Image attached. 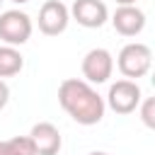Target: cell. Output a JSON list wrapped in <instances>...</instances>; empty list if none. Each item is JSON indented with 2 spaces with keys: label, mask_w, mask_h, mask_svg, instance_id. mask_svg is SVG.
Returning <instances> with one entry per match:
<instances>
[{
  "label": "cell",
  "mask_w": 155,
  "mask_h": 155,
  "mask_svg": "<svg viewBox=\"0 0 155 155\" xmlns=\"http://www.w3.org/2000/svg\"><path fill=\"white\" fill-rule=\"evenodd\" d=\"M58 104L80 126L99 124L104 116V109H107V104L97 94V90L90 82L78 80V78H65L58 85Z\"/></svg>",
  "instance_id": "6da1fadb"
},
{
  "label": "cell",
  "mask_w": 155,
  "mask_h": 155,
  "mask_svg": "<svg viewBox=\"0 0 155 155\" xmlns=\"http://www.w3.org/2000/svg\"><path fill=\"white\" fill-rule=\"evenodd\" d=\"M116 65H119V70H121V75L126 80H138V78L150 73V68H153V51H150V46H145L140 41L126 44L119 51Z\"/></svg>",
  "instance_id": "7a4b0ae2"
},
{
  "label": "cell",
  "mask_w": 155,
  "mask_h": 155,
  "mask_svg": "<svg viewBox=\"0 0 155 155\" xmlns=\"http://www.w3.org/2000/svg\"><path fill=\"white\" fill-rule=\"evenodd\" d=\"M31 19L27 12L22 10H5L0 12V41H5V46H22L29 41L31 36Z\"/></svg>",
  "instance_id": "3957f363"
},
{
  "label": "cell",
  "mask_w": 155,
  "mask_h": 155,
  "mask_svg": "<svg viewBox=\"0 0 155 155\" xmlns=\"http://www.w3.org/2000/svg\"><path fill=\"white\" fill-rule=\"evenodd\" d=\"M140 99H143V92H140L138 82L124 78V80H116L114 85H109L104 104H109V109L116 111V114H131V111L138 109Z\"/></svg>",
  "instance_id": "277c9868"
},
{
  "label": "cell",
  "mask_w": 155,
  "mask_h": 155,
  "mask_svg": "<svg viewBox=\"0 0 155 155\" xmlns=\"http://www.w3.org/2000/svg\"><path fill=\"white\" fill-rule=\"evenodd\" d=\"M82 78L90 85H102L114 73V58L107 48H90L82 58Z\"/></svg>",
  "instance_id": "5b68a950"
},
{
  "label": "cell",
  "mask_w": 155,
  "mask_h": 155,
  "mask_svg": "<svg viewBox=\"0 0 155 155\" xmlns=\"http://www.w3.org/2000/svg\"><path fill=\"white\" fill-rule=\"evenodd\" d=\"M70 12L61 0H46L39 10V31L46 36H58L68 29Z\"/></svg>",
  "instance_id": "8992f818"
},
{
  "label": "cell",
  "mask_w": 155,
  "mask_h": 155,
  "mask_svg": "<svg viewBox=\"0 0 155 155\" xmlns=\"http://www.w3.org/2000/svg\"><path fill=\"white\" fill-rule=\"evenodd\" d=\"M70 15L85 29H99L109 19V10L102 0H75L70 7Z\"/></svg>",
  "instance_id": "52a82bcc"
},
{
  "label": "cell",
  "mask_w": 155,
  "mask_h": 155,
  "mask_svg": "<svg viewBox=\"0 0 155 155\" xmlns=\"http://www.w3.org/2000/svg\"><path fill=\"white\" fill-rule=\"evenodd\" d=\"M29 138L34 143V150L36 155H58L61 145H63V138H61V131L51 124V121H39L31 126L29 131Z\"/></svg>",
  "instance_id": "ba28073f"
},
{
  "label": "cell",
  "mask_w": 155,
  "mask_h": 155,
  "mask_svg": "<svg viewBox=\"0 0 155 155\" xmlns=\"http://www.w3.org/2000/svg\"><path fill=\"white\" fill-rule=\"evenodd\" d=\"M111 24L121 36H136L145 27V12L136 5H121V7H116Z\"/></svg>",
  "instance_id": "9c48e42d"
},
{
  "label": "cell",
  "mask_w": 155,
  "mask_h": 155,
  "mask_svg": "<svg viewBox=\"0 0 155 155\" xmlns=\"http://www.w3.org/2000/svg\"><path fill=\"white\" fill-rule=\"evenodd\" d=\"M24 68V56L15 48V46H0V80L2 78H12Z\"/></svg>",
  "instance_id": "30bf717a"
},
{
  "label": "cell",
  "mask_w": 155,
  "mask_h": 155,
  "mask_svg": "<svg viewBox=\"0 0 155 155\" xmlns=\"http://www.w3.org/2000/svg\"><path fill=\"white\" fill-rule=\"evenodd\" d=\"M0 155H36V150L29 136H15L0 140Z\"/></svg>",
  "instance_id": "8fae6325"
},
{
  "label": "cell",
  "mask_w": 155,
  "mask_h": 155,
  "mask_svg": "<svg viewBox=\"0 0 155 155\" xmlns=\"http://www.w3.org/2000/svg\"><path fill=\"white\" fill-rule=\"evenodd\" d=\"M140 119L148 128H155V116H153V109H155V99L148 97V99H140Z\"/></svg>",
  "instance_id": "7c38bea8"
},
{
  "label": "cell",
  "mask_w": 155,
  "mask_h": 155,
  "mask_svg": "<svg viewBox=\"0 0 155 155\" xmlns=\"http://www.w3.org/2000/svg\"><path fill=\"white\" fill-rule=\"evenodd\" d=\"M7 102H10V87L5 80H0V111L7 107Z\"/></svg>",
  "instance_id": "4fadbf2b"
},
{
  "label": "cell",
  "mask_w": 155,
  "mask_h": 155,
  "mask_svg": "<svg viewBox=\"0 0 155 155\" xmlns=\"http://www.w3.org/2000/svg\"><path fill=\"white\" fill-rule=\"evenodd\" d=\"M116 5L121 7V5H136V0H116Z\"/></svg>",
  "instance_id": "5bb4252c"
},
{
  "label": "cell",
  "mask_w": 155,
  "mask_h": 155,
  "mask_svg": "<svg viewBox=\"0 0 155 155\" xmlns=\"http://www.w3.org/2000/svg\"><path fill=\"white\" fill-rule=\"evenodd\" d=\"M87 155H109V153H104V150H92V153H87Z\"/></svg>",
  "instance_id": "9a60e30c"
},
{
  "label": "cell",
  "mask_w": 155,
  "mask_h": 155,
  "mask_svg": "<svg viewBox=\"0 0 155 155\" xmlns=\"http://www.w3.org/2000/svg\"><path fill=\"white\" fill-rule=\"evenodd\" d=\"M10 2H15V5H22V2H29V0H10Z\"/></svg>",
  "instance_id": "2e32d148"
},
{
  "label": "cell",
  "mask_w": 155,
  "mask_h": 155,
  "mask_svg": "<svg viewBox=\"0 0 155 155\" xmlns=\"http://www.w3.org/2000/svg\"><path fill=\"white\" fill-rule=\"evenodd\" d=\"M0 5H2V0H0Z\"/></svg>",
  "instance_id": "e0dca14e"
}]
</instances>
